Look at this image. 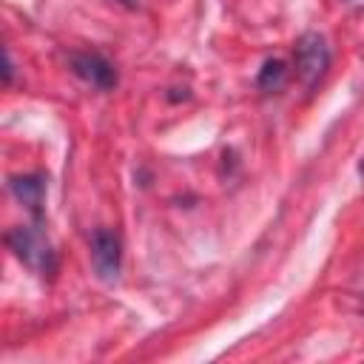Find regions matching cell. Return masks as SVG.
<instances>
[{"label":"cell","mask_w":364,"mask_h":364,"mask_svg":"<svg viewBox=\"0 0 364 364\" xmlns=\"http://www.w3.org/2000/svg\"><path fill=\"white\" fill-rule=\"evenodd\" d=\"M9 245L14 250V256L28 264L37 276H51L57 270V256L51 250L48 236L40 230V225H26L9 233Z\"/></svg>","instance_id":"1"},{"label":"cell","mask_w":364,"mask_h":364,"mask_svg":"<svg viewBox=\"0 0 364 364\" xmlns=\"http://www.w3.org/2000/svg\"><path fill=\"white\" fill-rule=\"evenodd\" d=\"M91 264L97 270V276L105 282V284H114L119 279V264H122V247H119V239L117 233L100 228L94 230L91 236Z\"/></svg>","instance_id":"2"},{"label":"cell","mask_w":364,"mask_h":364,"mask_svg":"<svg viewBox=\"0 0 364 364\" xmlns=\"http://www.w3.org/2000/svg\"><path fill=\"white\" fill-rule=\"evenodd\" d=\"M327 65H330V48H327V43L318 34H304L296 43V68H299L301 80L313 88L324 77Z\"/></svg>","instance_id":"3"},{"label":"cell","mask_w":364,"mask_h":364,"mask_svg":"<svg viewBox=\"0 0 364 364\" xmlns=\"http://www.w3.org/2000/svg\"><path fill=\"white\" fill-rule=\"evenodd\" d=\"M71 68H74L77 77H82V80L91 82L94 88L108 91V88L117 85V71H114V65H111L102 54H77V57L71 60Z\"/></svg>","instance_id":"4"},{"label":"cell","mask_w":364,"mask_h":364,"mask_svg":"<svg viewBox=\"0 0 364 364\" xmlns=\"http://www.w3.org/2000/svg\"><path fill=\"white\" fill-rule=\"evenodd\" d=\"M11 191H14V196L31 210V216L40 219L43 196H46V182H43L40 176H17V179H11Z\"/></svg>","instance_id":"5"},{"label":"cell","mask_w":364,"mask_h":364,"mask_svg":"<svg viewBox=\"0 0 364 364\" xmlns=\"http://www.w3.org/2000/svg\"><path fill=\"white\" fill-rule=\"evenodd\" d=\"M284 74H287V68H284L282 60H267V63L262 65V71H259V88L276 91V88L284 82Z\"/></svg>","instance_id":"6"},{"label":"cell","mask_w":364,"mask_h":364,"mask_svg":"<svg viewBox=\"0 0 364 364\" xmlns=\"http://www.w3.org/2000/svg\"><path fill=\"white\" fill-rule=\"evenodd\" d=\"M117 3H122L125 9H136L139 6V0H117Z\"/></svg>","instance_id":"7"},{"label":"cell","mask_w":364,"mask_h":364,"mask_svg":"<svg viewBox=\"0 0 364 364\" xmlns=\"http://www.w3.org/2000/svg\"><path fill=\"white\" fill-rule=\"evenodd\" d=\"M361 173H364V159H361Z\"/></svg>","instance_id":"8"}]
</instances>
